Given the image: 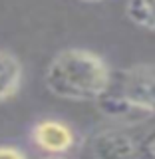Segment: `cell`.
<instances>
[{
    "label": "cell",
    "mask_w": 155,
    "mask_h": 159,
    "mask_svg": "<svg viewBox=\"0 0 155 159\" xmlns=\"http://www.w3.org/2000/svg\"><path fill=\"white\" fill-rule=\"evenodd\" d=\"M93 159H141V137L127 129H107L89 141Z\"/></svg>",
    "instance_id": "cell-3"
},
{
    "label": "cell",
    "mask_w": 155,
    "mask_h": 159,
    "mask_svg": "<svg viewBox=\"0 0 155 159\" xmlns=\"http://www.w3.org/2000/svg\"><path fill=\"white\" fill-rule=\"evenodd\" d=\"M125 16L147 32H155V0H127Z\"/></svg>",
    "instance_id": "cell-6"
},
{
    "label": "cell",
    "mask_w": 155,
    "mask_h": 159,
    "mask_svg": "<svg viewBox=\"0 0 155 159\" xmlns=\"http://www.w3.org/2000/svg\"><path fill=\"white\" fill-rule=\"evenodd\" d=\"M32 141L50 155H64L76 147V133L64 121L42 119L32 127Z\"/></svg>",
    "instance_id": "cell-4"
},
{
    "label": "cell",
    "mask_w": 155,
    "mask_h": 159,
    "mask_svg": "<svg viewBox=\"0 0 155 159\" xmlns=\"http://www.w3.org/2000/svg\"><path fill=\"white\" fill-rule=\"evenodd\" d=\"M0 159H28V155L20 147L14 145H0Z\"/></svg>",
    "instance_id": "cell-8"
},
{
    "label": "cell",
    "mask_w": 155,
    "mask_h": 159,
    "mask_svg": "<svg viewBox=\"0 0 155 159\" xmlns=\"http://www.w3.org/2000/svg\"><path fill=\"white\" fill-rule=\"evenodd\" d=\"M141 159H155V129L141 135Z\"/></svg>",
    "instance_id": "cell-7"
},
{
    "label": "cell",
    "mask_w": 155,
    "mask_h": 159,
    "mask_svg": "<svg viewBox=\"0 0 155 159\" xmlns=\"http://www.w3.org/2000/svg\"><path fill=\"white\" fill-rule=\"evenodd\" d=\"M112 74L99 54L84 48H68L50 60L44 84L60 99L98 102L112 82Z\"/></svg>",
    "instance_id": "cell-1"
},
{
    "label": "cell",
    "mask_w": 155,
    "mask_h": 159,
    "mask_svg": "<svg viewBox=\"0 0 155 159\" xmlns=\"http://www.w3.org/2000/svg\"><path fill=\"white\" fill-rule=\"evenodd\" d=\"M86 2H99V0H86Z\"/></svg>",
    "instance_id": "cell-10"
},
{
    "label": "cell",
    "mask_w": 155,
    "mask_h": 159,
    "mask_svg": "<svg viewBox=\"0 0 155 159\" xmlns=\"http://www.w3.org/2000/svg\"><path fill=\"white\" fill-rule=\"evenodd\" d=\"M96 106L106 117L123 125L155 117V64H135L113 72Z\"/></svg>",
    "instance_id": "cell-2"
},
{
    "label": "cell",
    "mask_w": 155,
    "mask_h": 159,
    "mask_svg": "<svg viewBox=\"0 0 155 159\" xmlns=\"http://www.w3.org/2000/svg\"><path fill=\"white\" fill-rule=\"evenodd\" d=\"M42 159H70L66 155H48V157H42Z\"/></svg>",
    "instance_id": "cell-9"
},
{
    "label": "cell",
    "mask_w": 155,
    "mask_h": 159,
    "mask_svg": "<svg viewBox=\"0 0 155 159\" xmlns=\"http://www.w3.org/2000/svg\"><path fill=\"white\" fill-rule=\"evenodd\" d=\"M22 62L16 54L0 50V102L14 98L22 86Z\"/></svg>",
    "instance_id": "cell-5"
}]
</instances>
